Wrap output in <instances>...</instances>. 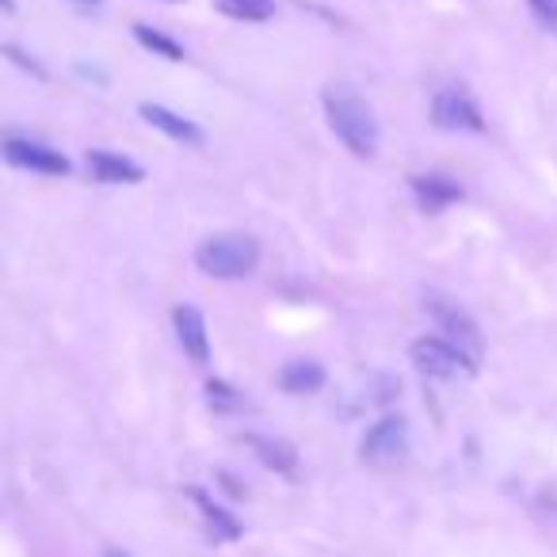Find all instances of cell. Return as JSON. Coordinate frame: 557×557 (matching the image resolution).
<instances>
[{
	"label": "cell",
	"instance_id": "1",
	"mask_svg": "<svg viewBox=\"0 0 557 557\" xmlns=\"http://www.w3.org/2000/svg\"><path fill=\"white\" fill-rule=\"evenodd\" d=\"M325 115L333 134L351 149L356 157H374L379 149V119L371 103L351 85H329L325 88Z\"/></svg>",
	"mask_w": 557,
	"mask_h": 557
},
{
	"label": "cell",
	"instance_id": "2",
	"mask_svg": "<svg viewBox=\"0 0 557 557\" xmlns=\"http://www.w3.org/2000/svg\"><path fill=\"white\" fill-rule=\"evenodd\" d=\"M195 263L210 278H245L260 263V245L248 233H214L195 248Z\"/></svg>",
	"mask_w": 557,
	"mask_h": 557
},
{
	"label": "cell",
	"instance_id": "3",
	"mask_svg": "<svg viewBox=\"0 0 557 557\" xmlns=\"http://www.w3.org/2000/svg\"><path fill=\"white\" fill-rule=\"evenodd\" d=\"M428 313H432V321L440 325L443 341L455 344V348L462 351L470 363H478L481 348H485L478 321H473L470 313H466L462 306H458L455 298H447V295H428Z\"/></svg>",
	"mask_w": 557,
	"mask_h": 557
},
{
	"label": "cell",
	"instance_id": "4",
	"mask_svg": "<svg viewBox=\"0 0 557 557\" xmlns=\"http://www.w3.org/2000/svg\"><path fill=\"white\" fill-rule=\"evenodd\" d=\"M367 466L374 470H389L409 455V424L405 417H382L371 432L363 435V447H359Z\"/></svg>",
	"mask_w": 557,
	"mask_h": 557
},
{
	"label": "cell",
	"instance_id": "5",
	"mask_svg": "<svg viewBox=\"0 0 557 557\" xmlns=\"http://www.w3.org/2000/svg\"><path fill=\"white\" fill-rule=\"evenodd\" d=\"M409 356H412V363H417V371L428 374V379H462V374L478 371V363H470V359H466L455 344L443 341V336H424V341H417L409 348Z\"/></svg>",
	"mask_w": 557,
	"mask_h": 557
},
{
	"label": "cell",
	"instance_id": "6",
	"mask_svg": "<svg viewBox=\"0 0 557 557\" xmlns=\"http://www.w3.org/2000/svg\"><path fill=\"white\" fill-rule=\"evenodd\" d=\"M432 123L440 131H485L481 108L462 92V88H443L432 100Z\"/></svg>",
	"mask_w": 557,
	"mask_h": 557
},
{
	"label": "cell",
	"instance_id": "7",
	"mask_svg": "<svg viewBox=\"0 0 557 557\" xmlns=\"http://www.w3.org/2000/svg\"><path fill=\"white\" fill-rule=\"evenodd\" d=\"M0 153H4V161H9V164H16V169L47 172V176H65V172H70V161H65L58 149L42 146V141L4 138V141H0Z\"/></svg>",
	"mask_w": 557,
	"mask_h": 557
},
{
	"label": "cell",
	"instance_id": "8",
	"mask_svg": "<svg viewBox=\"0 0 557 557\" xmlns=\"http://www.w3.org/2000/svg\"><path fill=\"white\" fill-rule=\"evenodd\" d=\"M172 325H176V341L187 351L191 363H210V336H207V321L195 306H176L172 313Z\"/></svg>",
	"mask_w": 557,
	"mask_h": 557
},
{
	"label": "cell",
	"instance_id": "9",
	"mask_svg": "<svg viewBox=\"0 0 557 557\" xmlns=\"http://www.w3.org/2000/svg\"><path fill=\"white\" fill-rule=\"evenodd\" d=\"M85 164L96 180H103V184H138V180L146 176L141 164H134L131 157L111 153V149H88Z\"/></svg>",
	"mask_w": 557,
	"mask_h": 557
},
{
	"label": "cell",
	"instance_id": "10",
	"mask_svg": "<svg viewBox=\"0 0 557 557\" xmlns=\"http://www.w3.org/2000/svg\"><path fill=\"white\" fill-rule=\"evenodd\" d=\"M187 496H191L195 508L202 511V523H207L210 539H218V542H237L240 534H245V527H240V519L233 516V511H225L222 504L210 500V496L202 493V488H187Z\"/></svg>",
	"mask_w": 557,
	"mask_h": 557
},
{
	"label": "cell",
	"instance_id": "11",
	"mask_svg": "<svg viewBox=\"0 0 557 557\" xmlns=\"http://www.w3.org/2000/svg\"><path fill=\"white\" fill-rule=\"evenodd\" d=\"M141 119H146L149 126H157V131H164L169 138L187 141V146H199L202 141V131L191 123V119L176 115V111L161 108V103H141Z\"/></svg>",
	"mask_w": 557,
	"mask_h": 557
},
{
	"label": "cell",
	"instance_id": "12",
	"mask_svg": "<svg viewBox=\"0 0 557 557\" xmlns=\"http://www.w3.org/2000/svg\"><path fill=\"white\" fill-rule=\"evenodd\" d=\"M278 389L287 394H313V389L325 386V367L313 363V359H290L283 371H278Z\"/></svg>",
	"mask_w": 557,
	"mask_h": 557
},
{
	"label": "cell",
	"instance_id": "13",
	"mask_svg": "<svg viewBox=\"0 0 557 557\" xmlns=\"http://www.w3.org/2000/svg\"><path fill=\"white\" fill-rule=\"evenodd\" d=\"M245 443L256 450V458H260L268 470L275 473H295L298 470V450L290 447L287 440H268V435H245Z\"/></svg>",
	"mask_w": 557,
	"mask_h": 557
},
{
	"label": "cell",
	"instance_id": "14",
	"mask_svg": "<svg viewBox=\"0 0 557 557\" xmlns=\"http://www.w3.org/2000/svg\"><path fill=\"white\" fill-rule=\"evenodd\" d=\"M412 191H417V199L424 202L428 210H443L462 199V187L447 176H412Z\"/></svg>",
	"mask_w": 557,
	"mask_h": 557
},
{
	"label": "cell",
	"instance_id": "15",
	"mask_svg": "<svg viewBox=\"0 0 557 557\" xmlns=\"http://www.w3.org/2000/svg\"><path fill=\"white\" fill-rule=\"evenodd\" d=\"M218 12L230 20H245V24H263L275 16V0H214Z\"/></svg>",
	"mask_w": 557,
	"mask_h": 557
},
{
	"label": "cell",
	"instance_id": "16",
	"mask_svg": "<svg viewBox=\"0 0 557 557\" xmlns=\"http://www.w3.org/2000/svg\"><path fill=\"white\" fill-rule=\"evenodd\" d=\"M134 35H138V42H141V47H146V50H153V54L169 58V62H184V47H180L176 39H169V35L153 32V27H146V24H138V27H134Z\"/></svg>",
	"mask_w": 557,
	"mask_h": 557
},
{
	"label": "cell",
	"instance_id": "17",
	"mask_svg": "<svg viewBox=\"0 0 557 557\" xmlns=\"http://www.w3.org/2000/svg\"><path fill=\"white\" fill-rule=\"evenodd\" d=\"M531 4V16L539 20L546 32L557 35V0H527Z\"/></svg>",
	"mask_w": 557,
	"mask_h": 557
},
{
	"label": "cell",
	"instance_id": "18",
	"mask_svg": "<svg viewBox=\"0 0 557 557\" xmlns=\"http://www.w3.org/2000/svg\"><path fill=\"white\" fill-rule=\"evenodd\" d=\"M207 394H210V401H214L218 409H225V412L240 409V397L233 394V389L225 386V382H210V386H207Z\"/></svg>",
	"mask_w": 557,
	"mask_h": 557
},
{
	"label": "cell",
	"instance_id": "19",
	"mask_svg": "<svg viewBox=\"0 0 557 557\" xmlns=\"http://www.w3.org/2000/svg\"><path fill=\"white\" fill-rule=\"evenodd\" d=\"M103 557H131V554H126V549H108Z\"/></svg>",
	"mask_w": 557,
	"mask_h": 557
},
{
	"label": "cell",
	"instance_id": "20",
	"mask_svg": "<svg viewBox=\"0 0 557 557\" xmlns=\"http://www.w3.org/2000/svg\"><path fill=\"white\" fill-rule=\"evenodd\" d=\"M0 12H12V0H0Z\"/></svg>",
	"mask_w": 557,
	"mask_h": 557
},
{
	"label": "cell",
	"instance_id": "21",
	"mask_svg": "<svg viewBox=\"0 0 557 557\" xmlns=\"http://www.w3.org/2000/svg\"><path fill=\"white\" fill-rule=\"evenodd\" d=\"M81 4H100V0H81Z\"/></svg>",
	"mask_w": 557,
	"mask_h": 557
}]
</instances>
